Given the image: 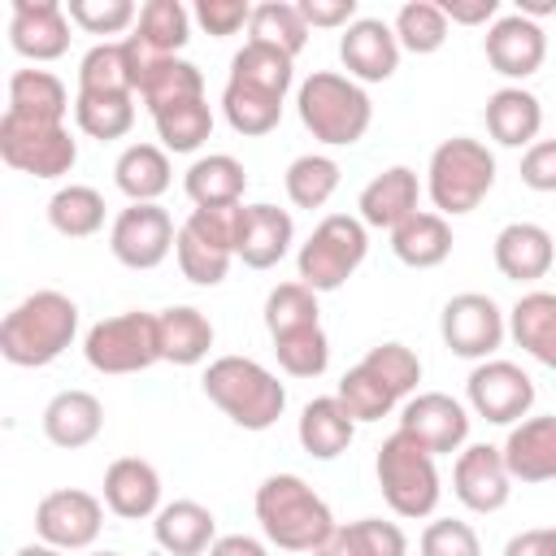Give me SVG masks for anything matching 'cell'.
<instances>
[{
    "mask_svg": "<svg viewBox=\"0 0 556 556\" xmlns=\"http://www.w3.org/2000/svg\"><path fill=\"white\" fill-rule=\"evenodd\" d=\"M78 339V304L65 291H30L0 321V356L17 369L52 365Z\"/></svg>",
    "mask_w": 556,
    "mask_h": 556,
    "instance_id": "cell-1",
    "label": "cell"
},
{
    "mask_svg": "<svg viewBox=\"0 0 556 556\" xmlns=\"http://www.w3.org/2000/svg\"><path fill=\"white\" fill-rule=\"evenodd\" d=\"M256 521L261 534L278 547V552H317L330 534H334V513L330 504L300 478V473H269L256 486Z\"/></svg>",
    "mask_w": 556,
    "mask_h": 556,
    "instance_id": "cell-2",
    "label": "cell"
},
{
    "mask_svg": "<svg viewBox=\"0 0 556 556\" xmlns=\"http://www.w3.org/2000/svg\"><path fill=\"white\" fill-rule=\"evenodd\" d=\"M295 113H300L304 130L326 148L361 143L374 122V104H369L365 87L334 70H313L295 87Z\"/></svg>",
    "mask_w": 556,
    "mask_h": 556,
    "instance_id": "cell-3",
    "label": "cell"
},
{
    "mask_svg": "<svg viewBox=\"0 0 556 556\" xmlns=\"http://www.w3.org/2000/svg\"><path fill=\"white\" fill-rule=\"evenodd\" d=\"M208 404H217L239 430H269L287 408V387L252 356H217L200 378Z\"/></svg>",
    "mask_w": 556,
    "mask_h": 556,
    "instance_id": "cell-4",
    "label": "cell"
},
{
    "mask_svg": "<svg viewBox=\"0 0 556 556\" xmlns=\"http://www.w3.org/2000/svg\"><path fill=\"white\" fill-rule=\"evenodd\" d=\"M491 187H495V152L482 139L452 135L430 152L426 195H430L434 213L465 217L491 195Z\"/></svg>",
    "mask_w": 556,
    "mask_h": 556,
    "instance_id": "cell-5",
    "label": "cell"
},
{
    "mask_svg": "<svg viewBox=\"0 0 556 556\" xmlns=\"http://www.w3.org/2000/svg\"><path fill=\"white\" fill-rule=\"evenodd\" d=\"M374 478H378V491L387 500V508L404 521H421L439 508V469H434V456L404 430L387 434L378 456H374Z\"/></svg>",
    "mask_w": 556,
    "mask_h": 556,
    "instance_id": "cell-6",
    "label": "cell"
},
{
    "mask_svg": "<svg viewBox=\"0 0 556 556\" xmlns=\"http://www.w3.org/2000/svg\"><path fill=\"white\" fill-rule=\"evenodd\" d=\"M365 230L369 226L361 217H352V213L321 217L313 226V235L300 243V252H295V278L317 295L339 291L361 269V261L369 252V235Z\"/></svg>",
    "mask_w": 556,
    "mask_h": 556,
    "instance_id": "cell-7",
    "label": "cell"
},
{
    "mask_svg": "<svg viewBox=\"0 0 556 556\" xmlns=\"http://www.w3.org/2000/svg\"><path fill=\"white\" fill-rule=\"evenodd\" d=\"M83 356L96 374H143L161 361V339H156V313L130 308L117 317H104L87 330Z\"/></svg>",
    "mask_w": 556,
    "mask_h": 556,
    "instance_id": "cell-8",
    "label": "cell"
},
{
    "mask_svg": "<svg viewBox=\"0 0 556 556\" xmlns=\"http://www.w3.org/2000/svg\"><path fill=\"white\" fill-rule=\"evenodd\" d=\"M0 161L30 178H65L78 165V139L70 126L0 117Z\"/></svg>",
    "mask_w": 556,
    "mask_h": 556,
    "instance_id": "cell-9",
    "label": "cell"
},
{
    "mask_svg": "<svg viewBox=\"0 0 556 556\" xmlns=\"http://www.w3.org/2000/svg\"><path fill=\"white\" fill-rule=\"evenodd\" d=\"M439 334L452 356L460 361H491L508 334V313L482 295V291H460L443 304L439 313Z\"/></svg>",
    "mask_w": 556,
    "mask_h": 556,
    "instance_id": "cell-10",
    "label": "cell"
},
{
    "mask_svg": "<svg viewBox=\"0 0 556 556\" xmlns=\"http://www.w3.org/2000/svg\"><path fill=\"white\" fill-rule=\"evenodd\" d=\"M469 413L491 426H517L534 408V378L513 361H478L465 378Z\"/></svg>",
    "mask_w": 556,
    "mask_h": 556,
    "instance_id": "cell-11",
    "label": "cell"
},
{
    "mask_svg": "<svg viewBox=\"0 0 556 556\" xmlns=\"http://www.w3.org/2000/svg\"><path fill=\"white\" fill-rule=\"evenodd\" d=\"M104 530V500L78 486H61L48 491L35 504V534L48 547L61 552H87Z\"/></svg>",
    "mask_w": 556,
    "mask_h": 556,
    "instance_id": "cell-12",
    "label": "cell"
},
{
    "mask_svg": "<svg viewBox=\"0 0 556 556\" xmlns=\"http://www.w3.org/2000/svg\"><path fill=\"white\" fill-rule=\"evenodd\" d=\"M178 243L174 217L161 204H126L109 226V252L126 269H156Z\"/></svg>",
    "mask_w": 556,
    "mask_h": 556,
    "instance_id": "cell-13",
    "label": "cell"
},
{
    "mask_svg": "<svg viewBox=\"0 0 556 556\" xmlns=\"http://www.w3.org/2000/svg\"><path fill=\"white\" fill-rule=\"evenodd\" d=\"M400 430L413 434L430 456H452L469 439V408L460 400H452L447 391H421V395L404 400Z\"/></svg>",
    "mask_w": 556,
    "mask_h": 556,
    "instance_id": "cell-14",
    "label": "cell"
},
{
    "mask_svg": "<svg viewBox=\"0 0 556 556\" xmlns=\"http://www.w3.org/2000/svg\"><path fill=\"white\" fill-rule=\"evenodd\" d=\"M452 495L469 513H500L513 495V473L495 443H469L456 452L452 465Z\"/></svg>",
    "mask_w": 556,
    "mask_h": 556,
    "instance_id": "cell-15",
    "label": "cell"
},
{
    "mask_svg": "<svg viewBox=\"0 0 556 556\" xmlns=\"http://www.w3.org/2000/svg\"><path fill=\"white\" fill-rule=\"evenodd\" d=\"M482 52H486V65L504 78H513V87H521V78L539 74L543 70V56H547V35L539 22L521 17V13H500L491 26H486V39H482Z\"/></svg>",
    "mask_w": 556,
    "mask_h": 556,
    "instance_id": "cell-16",
    "label": "cell"
},
{
    "mask_svg": "<svg viewBox=\"0 0 556 556\" xmlns=\"http://www.w3.org/2000/svg\"><path fill=\"white\" fill-rule=\"evenodd\" d=\"M9 43L17 56L43 65L70 52V13L56 0H13L9 13Z\"/></svg>",
    "mask_w": 556,
    "mask_h": 556,
    "instance_id": "cell-17",
    "label": "cell"
},
{
    "mask_svg": "<svg viewBox=\"0 0 556 556\" xmlns=\"http://www.w3.org/2000/svg\"><path fill=\"white\" fill-rule=\"evenodd\" d=\"M400 39L382 17H356L339 35V61L356 83H387L400 70Z\"/></svg>",
    "mask_w": 556,
    "mask_h": 556,
    "instance_id": "cell-18",
    "label": "cell"
},
{
    "mask_svg": "<svg viewBox=\"0 0 556 556\" xmlns=\"http://www.w3.org/2000/svg\"><path fill=\"white\" fill-rule=\"evenodd\" d=\"M500 452L513 482H526V486L556 482V413L508 426V439L500 443Z\"/></svg>",
    "mask_w": 556,
    "mask_h": 556,
    "instance_id": "cell-19",
    "label": "cell"
},
{
    "mask_svg": "<svg viewBox=\"0 0 556 556\" xmlns=\"http://www.w3.org/2000/svg\"><path fill=\"white\" fill-rule=\"evenodd\" d=\"M130 74H135V96L143 100L148 113H161V109H174L187 100H204V74H200V65H191L182 56H156V61L130 56Z\"/></svg>",
    "mask_w": 556,
    "mask_h": 556,
    "instance_id": "cell-20",
    "label": "cell"
},
{
    "mask_svg": "<svg viewBox=\"0 0 556 556\" xmlns=\"http://www.w3.org/2000/svg\"><path fill=\"white\" fill-rule=\"evenodd\" d=\"M104 508L122 521H143L161 513V473L143 456H117L104 469Z\"/></svg>",
    "mask_w": 556,
    "mask_h": 556,
    "instance_id": "cell-21",
    "label": "cell"
},
{
    "mask_svg": "<svg viewBox=\"0 0 556 556\" xmlns=\"http://www.w3.org/2000/svg\"><path fill=\"white\" fill-rule=\"evenodd\" d=\"M417 200H421V182L408 165H391L382 174H374L361 195H356V217L374 230H395L400 222H408L417 213Z\"/></svg>",
    "mask_w": 556,
    "mask_h": 556,
    "instance_id": "cell-22",
    "label": "cell"
},
{
    "mask_svg": "<svg viewBox=\"0 0 556 556\" xmlns=\"http://www.w3.org/2000/svg\"><path fill=\"white\" fill-rule=\"evenodd\" d=\"M295 243V222L287 208L278 204H243V222H239V248L235 256L248 269H274Z\"/></svg>",
    "mask_w": 556,
    "mask_h": 556,
    "instance_id": "cell-23",
    "label": "cell"
},
{
    "mask_svg": "<svg viewBox=\"0 0 556 556\" xmlns=\"http://www.w3.org/2000/svg\"><path fill=\"white\" fill-rule=\"evenodd\" d=\"M491 256L508 282H539V278H547V269L556 261V239L539 222H508L495 235Z\"/></svg>",
    "mask_w": 556,
    "mask_h": 556,
    "instance_id": "cell-24",
    "label": "cell"
},
{
    "mask_svg": "<svg viewBox=\"0 0 556 556\" xmlns=\"http://www.w3.org/2000/svg\"><path fill=\"white\" fill-rule=\"evenodd\" d=\"M39 421H43V434H48L52 447L78 452V447H87V443L100 439V430H104V404L91 391L70 387V391H56L43 404V417Z\"/></svg>",
    "mask_w": 556,
    "mask_h": 556,
    "instance_id": "cell-25",
    "label": "cell"
},
{
    "mask_svg": "<svg viewBox=\"0 0 556 556\" xmlns=\"http://www.w3.org/2000/svg\"><path fill=\"white\" fill-rule=\"evenodd\" d=\"M486 135L500 143V148H530L539 143V130H543V104L534 91L526 87H500L486 96Z\"/></svg>",
    "mask_w": 556,
    "mask_h": 556,
    "instance_id": "cell-26",
    "label": "cell"
},
{
    "mask_svg": "<svg viewBox=\"0 0 556 556\" xmlns=\"http://www.w3.org/2000/svg\"><path fill=\"white\" fill-rule=\"evenodd\" d=\"M65 113H70V91L52 70H13L4 117L39 122V126H65Z\"/></svg>",
    "mask_w": 556,
    "mask_h": 556,
    "instance_id": "cell-27",
    "label": "cell"
},
{
    "mask_svg": "<svg viewBox=\"0 0 556 556\" xmlns=\"http://www.w3.org/2000/svg\"><path fill=\"white\" fill-rule=\"evenodd\" d=\"M295 439L313 460H334L352 447L356 439V417L343 408L339 395H317L304 404L300 421H295Z\"/></svg>",
    "mask_w": 556,
    "mask_h": 556,
    "instance_id": "cell-28",
    "label": "cell"
},
{
    "mask_svg": "<svg viewBox=\"0 0 556 556\" xmlns=\"http://www.w3.org/2000/svg\"><path fill=\"white\" fill-rule=\"evenodd\" d=\"M152 539L169 556H204L217 543V517L195 500H174L152 517Z\"/></svg>",
    "mask_w": 556,
    "mask_h": 556,
    "instance_id": "cell-29",
    "label": "cell"
},
{
    "mask_svg": "<svg viewBox=\"0 0 556 556\" xmlns=\"http://www.w3.org/2000/svg\"><path fill=\"white\" fill-rule=\"evenodd\" d=\"M113 182L130 204H156L169 182H174V165L169 152L161 143H130L122 148V156L113 161Z\"/></svg>",
    "mask_w": 556,
    "mask_h": 556,
    "instance_id": "cell-30",
    "label": "cell"
},
{
    "mask_svg": "<svg viewBox=\"0 0 556 556\" xmlns=\"http://www.w3.org/2000/svg\"><path fill=\"white\" fill-rule=\"evenodd\" d=\"M182 191L195 208H222V204H243L248 191V169L230 152H208L195 156L182 174Z\"/></svg>",
    "mask_w": 556,
    "mask_h": 556,
    "instance_id": "cell-31",
    "label": "cell"
},
{
    "mask_svg": "<svg viewBox=\"0 0 556 556\" xmlns=\"http://www.w3.org/2000/svg\"><path fill=\"white\" fill-rule=\"evenodd\" d=\"M452 243H456L452 239V226L434 208H417L408 222H400L391 230V252L408 269H434V265H443L452 256Z\"/></svg>",
    "mask_w": 556,
    "mask_h": 556,
    "instance_id": "cell-32",
    "label": "cell"
},
{
    "mask_svg": "<svg viewBox=\"0 0 556 556\" xmlns=\"http://www.w3.org/2000/svg\"><path fill=\"white\" fill-rule=\"evenodd\" d=\"M508 334L526 356L556 369V291H526L508 308Z\"/></svg>",
    "mask_w": 556,
    "mask_h": 556,
    "instance_id": "cell-33",
    "label": "cell"
},
{
    "mask_svg": "<svg viewBox=\"0 0 556 556\" xmlns=\"http://www.w3.org/2000/svg\"><path fill=\"white\" fill-rule=\"evenodd\" d=\"M156 339H161V361L169 365H200L213 348V321L191 308V304H169L156 313Z\"/></svg>",
    "mask_w": 556,
    "mask_h": 556,
    "instance_id": "cell-34",
    "label": "cell"
},
{
    "mask_svg": "<svg viewBox=\"0 0 556 556\" xmlns=\"http://www.w3.org/2000/svg\"><path fill=\"white\" fill-rule=\"evenodd\" d=\"M143 56H178L191 39V13L178 0H148L139 9L135 35H126Z\"/></svg>",
    "mask_w": 556,
    "mask_h": 556,
    "instance_id": "cell-35",
    "label": "cell"
},
{
    "mask_svg": "<svg viewBox=\"0 0 556 556\" xmlns=\"http://www.w3.org/2000/svg\"><path fill=\"white\" fill-rule=\"evenodd\" d=\"M313 556H408V539L395 521L361 517V521L334 526V534Z\"/></svg>",
    "mask_w": 556,
    "mask_h": 556,
    "instance_id": "cell-36",
    "label": "cell"
},
{
    "mask_svg": "<svg viewBox=\"0 0 556 556\" xmlns=\"http://www.w3.org/2000/svg\"><path fill=\"white\" fill-rule=\"evenodd\" d=\"M230 83H243V87H256L265 96H278L287 100L291 83H295V56L269 48V43H256L248 39L235 56H230Z\"/></svg>",
    "mask_w": 556,
    "mask_h": 556,
    "instance_id": "cell-37",
    "label": "cell"
},
{
    "mask_svg": "<svg viewBox=\"0 0 556 556\" xmlns=\"http://www.w3.org/2000/svg\"><path fill=\"white\" fill-rule=\"evenodd\" d=\"M48 226L65 239H91L104 226V195L87 182H70L48 200Z\"/></svg>",
    "mask_w": 556,
    "mask_h": 556,
    "instance_id": "cell-38",
    "label": "cell"
},
{
    "mask_svg": "<svg viewBox=\"0 0 556 556\" xmlns=\"http://www.w3.org/2000/svg\"><path fill=\"white\" fill-rule=\"evenodd\" d=\"M74 122L91 139H122L135 126V96L126 91H78L74 96Z\"/></svg>",
    "mask_w": 556,
    "mask_h": 556,
    "instance_id": "cell-39",
    "label": "cell"
},
{
    "mask_svg": "<svg viewBox=\"0 0 556 556\" xmlns=\"http://www.w3.org/2000/svg\"><path fill=\"white\" fill-rule=\"evenodd\" d=\"M339 161L334 156H326V152H304V156H295L291 165H287V174H282V187H287V200L295 204V208H321L334 191H339Z\"/></svg>",
    "mask_w": 556,
    "mask_h": 556,
    "instance_id": "cell-40",
    "label": "cell"
},
{
    "mask_svg": "<svg viewBox=\"0 0 556 556\" xmlns=\"http://www.w3.org/2000/svg\"><path fill=\"white\" fill-rule=\"evenodd\" d=\"M248 39L269 43V48H278V52H287V56H300V52H304V43H308V22H304L300 4L265 0V4H252Z\"/></svg>",
    "mask_w": 556,
    "mask_h": 556,
    "instance_id": "cell-41",
    "label": "cell"
},
{
    "mask_svg": "<svg viewBox=\"0 0 556 556\" xmlns=\"http://www.w3.org/2000/svg\"><path fill=\"white\" fill-rule=\"evenodd\" d=\"M282 104H287V100L265 96V91L243 87V83H230V78H226V87H222V113H226L230 130H235V135H248V139L269 135V130L282 122Z\"/></svg>",
    "mask_w": 556,
    "mask_h": 556,
    "instance_id": "cell-42",
    "label": "cell"
},
{
    "mask_svg": "<svg viewBox=\"0 0 556 556\" xmlns=\"http://www.w3.org/2000/svg\"><path fill=\"white\" fill-rule=\"evenodd\" d=\"M152 126L165 152H200L204 139L213 135V109L208 100H187V104L152 113Z\"/></svg>",
    "mask_w": 556,
    "mask_h": 556,
    "instance_id": "cell-43",
    "label": "cell"
},
{
    "mask_svg": "<svg viewBox=\"0 0 556 556\" xmlns=\"http://www.w3.org/2000/svg\"><path fill=\"white\" fill-rule=\"evenodd\" d=\"M395 39L404 52H417V56H430L447 43V17L439 9V0H408L400 4L395 22H391Z\"/></svg>",
    "mask_w": 556,
    "mask_h": 556,
    "instance_id": "cell-44",
    "label": "cell"
},
{
    "mask_svg": "<svg viewBox=\"0 0 556 556\" xmlns=\"http://www.w3.org/2000/svg\"><path fill=\"white\" fill-rule=\"evenodd\" d=\"M304 326H321L317 291H308L300 278L295 282H278L265 295V330H269V339H282V334L304 330Z\"/></svg>",
    "mask_w": 556,
    "mask_h": 556,
    "instance_id": "cell-45",
    "label": "cell"
},
{
    "mask_svg": "<svg viewBox=\"0 0 556 556\" xmlns=\"http://www.w3.org/2000/svg\"><path fill=\"white\" fill-rule=\"evenodd\" d=\"M78 91H126V96H135V74H130V56H126L122 39H104L78 61Z\"/></svg>",
    "mask_w": 556,
    "mask_h": 556,
    "instance_id": "cell-46",
    "label": "cell"
},
{
    "mask_svg": "<svg viewBox=\"0 0 556 556\" xmlns=\"http://www.w3.org/2000/svg\"><path fill=\"white\" fill-rule=\"evenodd\" d=\"M274 356L287 378H321L330 365V339L321 326H304V330L274 339Z\"/></svg>",
    "mask_w": 556,
    "mask_h": 556,
    "instance_id": "cell-47",
    "label": "cell"
},
{
    "mask_svg": "<svg viewBox=\"0 0 556 556\" xmlns=\"http://www.w3.org/2000/svg\"><path fill=\"white\" fill-rule=\"evenodd\" d=\"M339 400H343V408L356 417V421H382L400 400H395V391L378 378V374H369L361 361L339 378V391H334Z\"/></svg>",
    "mask_w": 556,
    "mask_h": 556,
    "instance_id": "cell-48",
    "label": "cell"
},
{
    "mask_svg": "<svg viewBox=\"0 0 556 556\" xmlns=\"http://www.w3.org/2000/svg\"><path fill=\"white\" fill-rule=\"evenodd\" d=\"M361 365L369 369V374H378L391 391H395V400H413L417 395V382H421V361H417V352L413 348H404V343H378V348H369L365 356H361Z\"/></svg>",
    "mask_w": 556,
    "mask_h": 556,
    "instance_id": "cell-49",
    "label": "cell"
},
{
    "mask_svg": "<svg viewBox=\"0 0 556 556\" xmlns=\"http://www.w3.org/2000/svg\"><path fill=\"white\" fill-rule=\"evenodd\" d=\"M174 256H178V269H182V278L187 282H195V287H217V282H226V274H230V252H222V248H213V243H204V239H195L187 226H178V243H174Z\"/></svg>",
    "mask_w": 556,
    "mask_h": 556,
    "instance_id": "cell-50",
    "label": "cell"
},
{
    "mask_svg": "<svg viewBox=\"0 0 556 556\" xmlns=\"http://www.w3.org/2000/svg\"><path fill=\"white\" fill-rule=\"evenodd\" d=\"M65 13L87 35H122L126 26L139 22L135 0H70Z\"/></svg>",
    "mask_w": 556,
    "mask_h": 556,
    "instance_id": "cell-51",
    "label": "cell"
},
{
    "mask_svg": "<svg viewBox=\"0 0 556 556\" xmlns=\"http://www.w3.org/2000/svg\"><path fill=\"white\" fill-rule=\"evenodd\" d=\"M417 552L421 556H482V543H478V530L460 517H434L421 539H417Z\"/></svg>",
    "mask_w": 556,
    "mask_h": 556,
    "instance_id": "cell-52",
    "label": "cell"
},
{
    "mask_svg": "<svg viewBox=\"0 0 556 556\" xmlns=\"http://www.w3.org/2000/svg\"><path fill=\"white\" fill-rule=\"evenodd\" d=\"M239 222H243V204H222V208H191L182 226L195 239H204V243H213V248H222V252L235 256V248H239Z\"/></svg>",
    "mask_w": 556,
    "mask_h": 556,
    "instance_id": "cell-53",
    "label": "cell"
},
{
    "mask_svg": "<svg viewBox=\"0 0 556 556\" xmlns=\"http://www.w3.org/2000/svg\"><path fill=\"white\" fill-rule=\"evenodd\" d=\"M191 17H195L213 39H226V35H239V30L252 22V4H248V0H200Z\"/></svg>",
    "mask_w": 556,
    "mask_h": 556,
    "instance_id": "cell-54",
    "label": "cell"
},
{
    "mask_svg": "<svg viewBox=\"0 0 556 556\" xmlns=\"http://www.w3.org/2000/svg\"><path fill=\"white\" fill-rule=\"evenodd\" d=\"M521 182L530 191H556V139H539L521 152Z\"/></svg>",
    "mask_w": 556,
    "mask_h": 556,
    "instance_id": "cell-55",
    "label": "cell"
},
{
    "mask_svg": "<svg viewBox=\"0 0 556 556\" xmlns=\"http://www.w3.org/2000/svg\"><path fill=\"white\" fill-rule=\"evenodd\" d=\"M308 30H348L356 22V0H300Z\"/></svg>",
    "mask_w": 556,
    "mask_h": 556,
    "instance_id": "cell-56",
    "label": "cell"
},
{
    "mask_svg": "<svg viewBox=\"0 0 556 556\" xmlns=\"http://www.w3.org/2000/svg\"><path fill=\"white\" fill-rule=\"evenodd\" d=\"M439 9L456 26H486L500 17V0H439Z\"/></svg>",
    "mask_w": 556,
    "mask_h": 556,
    "instance_id": "cell-57",
    "label": "cell"
},
{
    "mask_svg": "<svg viewBox=\"0 0 556 556\" xmlns=\"http://www.w3.org/2000/svg\"><path fill=\"white\" fill-rule=\"evenodd\" d=\"M504 556H556V526L521 530L504 543Z\"/></svg>",
    "mask_w": 556,
    "mask_h": 556,
    "instance_id": "cell-58",
    "label": "cell"
},
{
    "mask_svg": "<svg viewBox=\"0 0 556 556\" xmlns=\"http://www.w3.org/2000/svg\"><path fill=\"white\" fill-rule=\"evenodd\" d=\"M208 556H269V547L261 539H252V534H217Z\"/></svg>",
    "mask_w": 556,
    "mask_h": 556,
    "instance_id": "cell-59",
    "label": "cell"
},
{
    "mask_svg": "<svg viewBox=\"0 0 556 556\" xmlns=\"http://www.w3.org/2000/svg\"><path fill=\"white\" fill-rule=\"evenodd\" d=\"M13 556H65L61 547H48V543H26V547H17Z\"/></svg>",
    "mask_w": 556,
    "mask_h": 556,
    "instance_id": "cell-60",
    "label": "cell"
},
{
    "mask_svg": "<svg viewBox=\"0 0 556 556\" xmlns=\"http://www.w3.org/2000/svg\"><path fill=\"white\" fill-rule=\"evenodd\" d=\"M87 556H122V552H87Z\"/></svg>",
    "mask_w": 556,
    "mask_h": 556,
    "instance_id": "cell-61",
    "label": "cell"
}]
</instances>
